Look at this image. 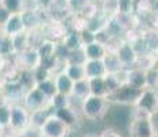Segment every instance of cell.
Returning <instances> with one entry per match:
<instances>
[{"instance_id": "cell-39", "label": "cell", "mask_w": 158, "mask_h": 137, "mask_svg": "<svg viewBox=\"0 0 158 137\" xmlns=\"http://www.w3.org/2000/svg\"><path fill=\"white\" fill-rule=\"evenodd\" d=\"M10 13H8L7 10H6L4 7H3L2 4H0V27L4 26V23L8 21V18H10Z\"/></svg>"}, {"instance_id": "cell-42", "label": "cell", "mask_w": 158, "mask_h": 137, "mask_svg": "<svg viewBox=\"0 0 158 137\" xmlns=\"http://www.w3.org/2000/svg\"><path fill=\"white\" fill-rule=\"evenodd\" d=\"M4 38H6V34H4V32H3V29L0 27V44L3 42V40H4Z\"/></svg>"}, {"instance_id": "cell-38", "label": "cell", "mask_w": 158, "mask_h": 137, "mask_svg": "<svg viewBox=\"0 0 158 137\" xmlns=\"http://www.w3.org/2000/svg\"><path fill=\"white\" fill-rule=\"evenodd\" d=\"M68 2H69V6H70L72 13L73 14H78L89 0H68Z\"/></svg>"}, {"instance_id": "cell-45", "label": "cell", "mask_w": 158, "mask_h": 137, "mask_svg": "<svg viewBox=\"0 0 158 137\" xmlns=\"http://www.w3.org/2000/svg\"><path fill=\"white\" fill-rule=\"evenodd\" d=\"M84 137H101V136H95V135H88V136H84Z\"/></svg>"}, {"instance_id": "cell-26", "label": "cell", "mask_w": 158, "mask_h": 137, "mask_svg": "<svg viewBox=\"0 0 158 137\" xmlns=\"http://www.w3.org/2000/svg\"><path fill=\"white\" fill-rule=\"evenodd\" d=\"M158 63L157 60V56L156 54L153 52H146L143 55H139L138 56V62H136V67L144 70V71H147V70L156 67Z\"/></svg>"}, {"instance_id": "cell-27", "label": "cell", "mask_w": 158, "mask_h": 137, "mask_svg": "<svg viewBox=\"0 0 158 137\" xmlns=\"http://www.w3.org/2000/svg\"><path fill=\"white\" fill-rule=\"evenodd\" d=\"M36 88H37L40 92H43V95L47 96V99H52V97L58 93V89H56L55 81H54V77L37 82V84H36Z\"/></svg>"}, {"instance_id": "cell-25", "label": "cell", "mask_w": 158, "mask_h": 137, "mask_svg": "<svg viewBox=\"0 0 158 137\" xmlns=\"http://www.w3.org/2000/svg\"><path fill=\"white\" fill-rule=\"evenodd\" d=\"M0 4L10 14H21L28 8V0H0Z\"/></svg>"}, {"instance_id": "cell-34", "label": "cell", "mask_w": 158, "mask_h": 137, "mask_svg": "<svg viewBox=\"0 0 158 137\" xmlns=\"http://www.w3.org/2000/svg\"><path fill=\"white\" fill-rule=\"evenodd\" d=\"M133 13V0H117V14L131 15Z\"/></svg>"}, {"instance_id": "cell-40", "label": "cell", "mask_w": 158, "mask_h": 137, "mask_svg": "<svg viewBox=\"0 0 158 137\" xmlns=\"http://www.w3.org/2000/svg\"><path fill=\"white\" fill-rule=\"evenodd\" d=\"M101 137H123V136L114 129H105L101 133Z\"/></svg>"}, {"instance_id": "cell-47", "label": "cell", "mask_w": 158, "mask_h": 137, "mask_svg": "<svg viewBox=\"0 0 158 137\" xmlns=\"http://www.w3.org/2000/svg\"><path fill=\"white\" fill-rule=\"evenodd\" d=\"M156 56H157V60H158V51L156 52ZM157 65H158V63H157Z\"/></svg>"}, {"instance_id": "cell-37", "label": "cell", "mask_w": 158, "mask_h": 137, "mask_svg": "<svg viewBox=\"0 0 158 137\" xmlns=\"http://www.w3.org/2000/svg\"><path fill=\"white\" fill-rule=\"evenodd\" d=\"M80 34H81V40H83L84 45L91 44V42H94V41L96 40V33H94L92 30L87 29V27H85L84 30H81Z\"/></svg>"}, {"instance_id": "cell-13", "label": "cell", "mask_w": 158, "mask_h": 137, "mask_svg": "<svg viewBox=\"0 0 158 137\" xmlns=\"http://www.w3.org/2000/svg\"><path fill=\"white\" fill-rule=\"evenodd\" d=\"M2 29L7 37H13V36H17L22 32H26L22 15L21 14H11L10 18H8V21L4 23V26H3Z\"/></svg>"}, {"instance_id": "cell-32", "label": "cell", "mask_w": 158, "mask_h": 137, "mask_svg": "<svg viewBox=\"0 0 158 137\" xmlns=\"http://www.w3.org/2000/svg\"><path fill=\"white\" fill-rule=\"evenodd\" d=\"M15 56V51L13 47V41L10 37L6 36V38L0 44V58L2 59H13Z\"/></svg>"}, {"instance_id": "cell-22", "label": "cell", "mask_w": 158, "mask_h": 137, "mask_svg": "<svg viewBox=\"0 0 158 137\" xmlns=\"http://www.w3.org/2000/svg\"><path fill=\"white\" fill-rule=\"evenodd\" d=\"M103 63H105L106 71L111 73V74H117L118 71H121L123 69H125L114 51H109V52L106 54V56L103 58Z\"/></svg>"}, {"instance_id": "cell-20", "label": "cell", "mask_w": 158, "mask_h": 137, "mask_svg": "<svg viewBox=\"0 0 158 137\" xmlns=\"http://www.w3.org/2000/svg\"><path fill=\"white\" fill-rule=\"evenodd\" d=\"M85 67L87 78H95V77H105L107 74L103 60H87L84 63Z\"/></svg>"}, {"instance_id": "cell-12", "label": "cell", "mask_w": 158, "mask_h": 137, "mask_svg": "<svg viewBox=\"0 0 158 137\" xmlns=\"http://www.w3.org/2000/svg\"><path fill=\"white\" fill-rule=\"evenodd\" d=\"M54 115L60 119L66 126H69L73 130L78 123H80V118H78V110H76L73 106H68V107L56 108L54 110Z\"/></svg>"}, {"instance_id": "cell-17", "label": "cell", "mask_w": 158, "mask_h": 137, "mask_svg": "<svg viewBox=\"0 0 158 137\" xmlns=\"http://www.w3.org/2000/svg\"><path fill=\"white\" fill-rule=\"evenodd\" d=\"M54 114V110L50 107V104L47 107L41 110H36V111L30 112V126H35L37 129H41L43 125L48 121V118Z\"/></svg>"}, {"instance_id": "cell-16", "label": "cell", "mask_w": 158, "mask_h": 137, "mask_svg": "<svg viewBox=\"0 0 158 137\" xmlns=\"http://www.w3.org/2000/svg\"><path fill=\"white\" fill-rule=\"evenodd\" d=\"M54 81H55L58 93H62V95H66V96H72L74 81H73L65 71H60L54 75Z\"/></svg>"}, {"instance_id": "cell-1", "label": "cell", "mask_w": 158, "mask_h": 137, "mask_svg": "<svg viewBox=\"0 0 158 137\" xmlns=\"http://www.w3.org/2000/svg\"><path fill=\"white\" fill-rule=\"evenodd\" d=\"M109 106H110V102L107 100V97L91 95L89 97H87V99H84L81 102L80 112L87 119L98 121V119H102L106 115Z\"/></svg>"}, {"instance_id": "cell-21", "label": "cell", "mask_w": 158, "mask_h": 137, "mask_svg": "<svg viewBox=\"0 0 158 137\" xmlns=\"http://www.w3.org/2000/svg\"><path fill=\"white\" fill-rule=\"evenodd\" d=\"M56 48H58V42L56 41L51 40V38H44L36 50H37V52H39V55H40V58H41V62H43V60H47V59H50V58L55 56L56 55Z\"/></svg>"}, {"instance_id": "cell-49", "label": "cell", "mask_w": 158, "mask_h": 137, "mask_svg": "<svg viewBox=\"0 0 158 137\" xmlns=\"http://www.w3.org/2000/svg\"><path fill=\"white\" fill-rule=\"evenodd\" d=\"M0 59H2V58H0Z\"/></svg>"}, {"instance_id": "cell-41", "label": "cell", "mask_w": 158, "mask_h": 137, "mask_svg": "<svg viewBox=\"0 0 158 137\" xmlns=\"http://www.w3.org/2000/svg\"><path fill=\"white\" fill-rule=\"evenodd\" d=\"M3 87H4V78L0 74V99H2V93H3Z\"/></svg>"}, {"instance_id": "cell-35", "label": "cell", "mask_w": 158, "mask_h": 137, "mask_svg": "<svg viewBox=\"0 0 158 137\" xmlns=\"http://www.w3.org/2000/svg\"><path fill=\"white\" fill-rule=\"evenodd\" d=\"M68 63H77V65H84L87 62L85 54H84L83 50H77V51H72L69 52V56L66 59Z\"/></svg>"}, {"instance_id": "cell-10", "label": "cell", "mask_w": 158, "mask_h": 137, "mask_svg": "<svg viewBox=\"0 0 158 137\" xmlns=\"http://www.w3.org/2000/svg\"><path fill=\"white\" fill-rule=\"evenodd\" d=\"M22 104L30 112H33L36 110H41L47 107L50 104V99H47V96L43 95V92H40L37 88H33V89H29L26 92V95L22 100Z\"/></svg>"}, {"instance_id": "cell-8", "label": "cell", "mask_w": 158, "mask_h": 137, "mask_svg": "<svg viewBox=\"0 0 158 137\" xmlns=\"http://www.w3.org/2000/svg\"><path fill=\"white\" fill-rule=\"evenodd\" d=\"M14 62L18 70H35L41 65V58L36 48H28L21 54H17L14 58Z\"/></svg>"}, {"instance_id": "cell-5", "label": "cell", "mask_w": 158, "mask_h": 137, "mask_svg": "<svg viewBox=\"0 0 158 137\" xmlns=\"http://www.w3.org/2000/svg\"><path fill=\"white\" fill-rule=\"evenodd\" d=\"M26 92H28V91L25 89V87L21 84L18 78L6 80L4 87H3L2 99L11 103V104H18V103H22Z\"/></svg>"}, {"instance_id": "cell-44", "label": "cell", "mask_w": 158, "mask_h": 137, "mask_svg": "<svg viewBox=\"0 0 158 137\" xmlns=\"http://www.w3.org/2000/svg\"><path fill=\"white\" fill-rule=\"evenodd\" d=\"M4 132H6V127L0 125V136H2V135H4Z\"/></svg>"}, {"instance_id": "cell-2", "label": "cell", "mask_w": 158, "mask_h": 137, "mask_svg": "<svg viewBox=\"0 0 158 137\" xmlns=\"http://www.w3.org/2000/svg\"><path fill=\"white\" fill-rule=\"evenodd\" d=\"M30 126V111L22 103L11 106V118H10V132L14 135H21Z\"/></svg>"}, {"instance_id": "cell-11", "label": "cell", "mask_w": 158, "mask_h": 137, "mask_svg": "<svg viewBox=\"0 0 158 137\" xmlns=\"http://www.w3.org/2000/svg\"><path fill=\"white\" fill-rule=\"evenodd\" d=\"M43 32L45 38H51V40L60 42L63 40L66 34L69 32V27L66 25V22H60V21H51L43 27Z\"/></svg>"}, {"instance_id": "cell-14", "label": "cell", "mask_w": 158, "mask_h": 137, "mask_svg": "<svg viewBox=\"0 0 158 137\" xmlns=\"http://www.w3.org/2000/svg\"><path fill=\"white\" fill-rule=\"evenodd\" d=\"M83 51L85 54L87 60H103V58L109 52V48L106 44L95 40L94 42H91V44L84 45Z\"/></svg>"}, {"instance_id": "cell-4", "label": "cell", "mask_w": 158, "mask_h": 137, "mask_svg": "<svg viewBox=\"0 0 158 137\" xmlns=\"http://www.w3.org/2000/svg\"><path fill=\"white\" fill-rule=\"evenodd\" d=\"M133 107L146 112V114L151 115V117H153L154 114H157L158 112V92H157V89H154V88H144Z\"/></svg>"}, {"instance_id": "cell-23", "label": "cell", "mask_w": 158, "mask_h": 137, "mask_svg": "<svg viewBox=\"0 0 158 137\" xmlns=\"http://www.w3.org/2000/svg\"><path fill=\"white\" fill-rule=\"evenodd\" d=\"M91 95H92V93H91L89 80H88V78H85V80H81V81H76V82H74L72 97H74V99L81 100V102H83L84 99L89 97Z\"/></svg>"}, {"instance_id": "cell-33", "label": "cell", "mask_w": 158, "mask_h": 137, "mask_svg": "<svg viewBox=\"0 0 158 137\" xmlns=\"http://www.w3.org/2000/svg\"><path fill=\"white\" fill-rule=\"evenodd\" d=\"M103 78H105V84H106V88H107L109 95H110V93H113V92H115V91H117L118 88L121 87V84H123V82L120 81V78H118L117 74L107 73V74H106Z\"/></svg>"}, {"instance_id": "cell-18", "label": "cell", "mask_w": 158, "mask_h": 137, "mask_svg": "<svg viewBox=\"0 0 158 137\" xmlns=\"http://www.w3.org/2000/svg\"><path fill=\"white\" fill-rule=\"evenodd\" d=\"M62 45L69 51H77V50H83L84 48V42L81 40V34L80 32H74V30H69L68 34L63 37V40L60 41Z\"/></svg>"}, {"instance_id": "cell-29", "label": "cell", "mask_w": 158, "mask_h": 137, "mask_svg": "<svg viewBox=\"0 0 158 137\" xmlns=\"http://www.w3.org/2000/svg\"><path fill=\"white\" fill-rule=\"evenodd\" d=\"M10 38H11V41H13V47H14L15 55L23 52V51H26L28 48H30L28 32H22V33H19V34L13 36V37H10Z\"/></svg>"}, {"instance_id": "cell-48", "label": "cell", "mask_w": 158, "mask_h": 137, "mask_svg": "<svg viewBox=\"0 0 158 137\" xmlns=\"http://www.w3.org/2000/svg\"><path fill=\"white\" fill-rule=\"evenodd\" d=\"M151 137H158V135H157V133H156V135H154V136H151Z\"/></svg>"}, {"instance_id": "cell-28", "label": "cell", "mask_w": 158, "mask_h": 137, "mask_svg": "<svg viewBox=\"0 0 158 137\" xmlns=\"http://www.w3.org/2000/svg\"><path fill=\"white\" fill-rule=\"evenodd\" d=\"M89 80V87H91V93L95 96H102L107 97L109 92L105 84V78L103 77H95V78H88Z\"/></svg>"}, {"instance_id": "cell-43", "label": "cell", "mask_w": 158, "mask_h": 137, "mask_svg": "<svg viewBox=\"0 0 158 137\" xmlns=\"http://www.w3.org/2000/svg\"><path fill=\"white\" fill-rule=\"evenodd\" d=\"M15 135H14V133H11V135H10V133H7V132H4V135H2V136H0V137H14Z\"/></svg>"}, {"instance_id": "cell-31", "label": "cell", "mask_w": 158, "mask_h": 137, "mask_svg": "<svg viewBox=\"0 0 158 137\" xmlns=\"http://www.w3.org/2000/svg\"><path fill=\"white\" fill-rule=\"evenodd\" d=\"M68 106H72V96H66V95H62V93H56L52 99H50V107L52 110L68 107Z\"/></svg>"}, {"instance_id": "cell-36", "label": "cell", "mask_w": 158, "mask_h": 137, "mask_svg": "<svg viewBox=\"0 0 158 137\" xmlns=\"http://www.w3.org/2000/svg\"><path fill=\"white\" fill-rule=\"evenodd\" d=\"M146 78H147V88H158V67L150 69L146 71Z\"/></svg>"}, {"instance_id": "cell-3", "label": "cell", "mask_w": 158, "mask_h": 137, "mask_svg": "<svg viewBox=\"0 0 158 137\" xmlns=\"http://www.w3.org/2000/svg\"><path fill=\"white\" fill-rule=\"evenodd\" d=\"M142 91L143 89H138V88L132 87L129 84H121V87L115 92L110 93L107 96V100L110 103H115V104L135 106V103L138 102L139 96H140Z\"/></svg>"}, {"instance_id": "cell-9", "label": "cell", "mask_w": 158, "mask_h": 137, "mask_svg": "<svg viewBox=\"0 0 158 137\" xmlns=\"http://www.w3.org/2000/svg\"><path fill=\"white\" fill-rule=\"evenodd\" d=\"M40 130L43 137H68L72 132L70 127L66 126L54 114L48 118V121L43 125V127Z\"/></svg>"}, {"instance_id": "cell-24", "label": "cell", "mask_w": 158, "mask_h": 137, "mask_svg": "<svg viewBox=\"0 0 158 137\" xmlns=\"http://www.w3.org/2000/svg\"><path fill=\"white\" fill-rule=\"evenodd\" d=\"M65 73L72 78L73 81H81L85 80L87 74H85V67L84 65H77V63H68L65 67Z\"/></svg>"}, {"instance_id": "cell-6", "label": "cell", "mask_w": 158, "mask_h": 137, "mask_svg": "<svg viewBox=\"0 0 158 137\" xmlns=\"http://www.w3.org/2000/svg\"><path fill=\"white\" fill-rule=\"evenodd\" d=\"M156 133L153 117H133L129 126L131 137H151Z\"/></svg>"}, {"instance_id": "cell-15", "label": "cell", "mask_w": 158, "mask_h": 137, "mask_svg": "<svg viewBox=\"0 0 158 137\" xmlns=\"http://www.w3.org/2000/svg\"><path fill=\"white\" fill-rule=\"evenodd\" d=\"M125 84H129L138 89H144L147 88V78H146V71L139 67H131L127 69V81Z\"/></svg>"}, {"instance_id": "cell-30", "label": "cell", "mask_w": 158, "mask_h": 137, "mask_svg": "<svg viewBox=\"0 0 158 137\" xmlns=\"http://www.w3.org/2000/svg\"><path fill=\"white\" fill-rule=\"evenodd\" d=\"M11 103L0 99V125L7 129L10 126V118H11Z\"/></svg>"}, {"instance_id": "cell-19", "label": "cell", "mask_w": 158, "mask_h": 137, "mask_svg": "<svg viewBox=\"0 0 158 137\" xmlns=\"http://www.w3.org/2000/svg\"><path fill=\"white\" fill-rule=\"evenodd\" d=\"M140 37L143 40V44L147 50V52L156 54L158 51V29L150 27L140 33Z\"/></svg>"}, {"instance_id": "cell-7", "label": "cell", "mask_w": 158, "mask_h": 137, "mask_svg": "<svg viewBox=\"0 0 158 137\" xmlns=\"http://www.w3.org/2000/svg\"><path fill=\"white\" fill-rule=\"evenodd\" d=\"M114 52L117 54L118 59L121 60L123 66L125 69H131L135 67L136 62H138V52H136L133 44L128 40H123L120 41L114 48Z\"/></svg>"}, {"instance_id": "cell-46", "label": "cell", "mask_w": 158, "mask_h": 137, "mask_svg": "<svg viewBox=\"0 0 158 137\" xmlns=\"http://www.w3.org/2000/svg\"><path fill=\"white\" fill-rule=\"evenodd\" d=\"M14 137H26V136H23V135H15Z\"/></svg>"}]
</instances>
